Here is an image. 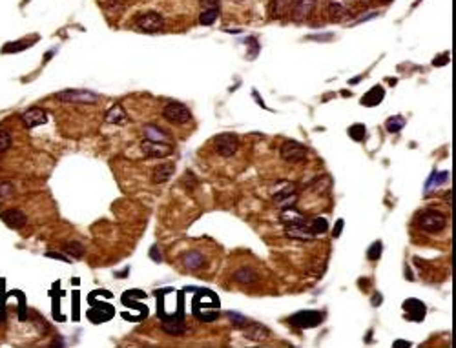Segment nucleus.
<instances>
[{
	"label": "nucleus",
	"instance_id": "nucleus-1",
	"mask_svg": "<svg viewBox=\"0 0 456 348\" xmlns=\"http://www.w3.org/2000/svg\"><path fill=\"white\" fill-rule=\"evenodd\" d=\"M416 224L420 230L427 231V234H440L445 228L447 221H445L443 213L436 212V210H425L416 217Z\"/></svg>",
	"mask_w": 456,
	"mask_h": 348
},
{
	"label": "nucleus",
	"instance_id": "nucleus-10",
	"mask_svg": "<svg viewBox=\"0 0 456 348\" xmlns=\"http://www.w3.org/2000/svg\"><path fill=\"white\" fill-rule=\"evenodd\" d=\"M141 150L146 157H152V159H163V157L172 155L174 148L166 142H155V140H144L141 144Z\"/></svg>",
	"mask_w": 456,
	"mask_h": 348
},
{
	"label": "nucleus",
	"instance_id": "nucleus-21",
	"mask_svg": "<svg viewBox=\"0 0 456 348\" xmlns=\"http://www.w3.org/2000/svg\"><path fill=\"white\" fill-rule=\"evenodd\" d=\"M182 265L186 266L188 270H197L204 265V255L201 252H188L182 255Z\"/></svg>",
	"mask_w": 456,
	"mask_h": 348
},
{
	"label": "nucleus",
	"instance_id": "nucleus-22",
	"mask_svg": "<svg viewBox=\"0 0 456 348\" xmlns=\"http://www.w3.org/2000/svg\"><path fill=\"white\" fill-rule=\"evenodd\" d=\"M126 121H128V117H126V113H124L122 106L115 104L106 111V122H110V124H126Z\"/></svg>",
	"mask_w": 456,
	"mask_h": 348
},
{
	"label": "nucleus",
	"instance_id": "nucleus-23",
	"mask_svg": "<svg viewBox=\"0 0 456 348\" xmlns=\"http://www.w3.org/2000/svg\"><path fill=\"white\" fill-rule=\"evenodd\" d=\"M307 228H309L310 234L316 237V235H321L329 230V222H327L325 217H314L312 221L307 222Z\"/></svg>",
	"mask_w": 456,
	"mask_h": 348
},
{
	"label": "nucleus",
	"instance_id": "nucleus-39",
	"mask_svg": "<svg viewBox=\"0 0 456 348\" xmlns=\"http://www.w3.org/2000/svg\"><path fill=\"white\" fill-rule=\"evenodd\" d=\"M150 257H152L155 263H161L163 261V255L159 253V248H157V246H152V250H150Z\"/></svg>",
	"mask_w": 456,
	"mask_h": 348
},
{
	"label": "nucleus",
	"instance_id": "nucleus-34",
	"mask_svg": "<svg viewBox=\"0 0 456 348\" xmlns=\"http://www.w3.org/2000/svg\"><path fill=\"white\" fill-rule=\"evenodd\" d=\"M228 317L232 319V323H234V325H235V327H237V328H243L245 325H247V323H248L247 319L243 317V315H239V313H234V312H228Z\"/></svg>",
	"mask_w": 456,
	"mask_h": 348
},
{
	"label": "nucleus",
	"instance_id": "nucleus-11",
	"mask_svg": "<svg viewBox=\"0 0 456 348\" xmlns=\"http://www.w3.org/2000/svg\"><path fill=\"white\" fill-rule=\"evenodd\" d=\"M314 6H316V0H290V11L288 13L292 15L294 20H305L312 15Z\"/></svg>",
	"mask_w": 456,
	"mask_h": 348
},
{
	"label": "nucleus",
	"instance_id": "nucleus-40",
	"mask_svg": "<svg viewBox=\"0 0 456 348\" xmlns=\"http://www.w3.org/2000/svg\"><path fill=\"white\" fill-rule=\"evenodd\" d=\"M201 6L204 9L208 8H219V0H201Z\"/></svg>",
	"mask_w": 456,
	"mask_h": 348
},
{
	"label": "nucleus",
	"instance_id": "nucleus-35",
	"mask_svg": "<svg viewBox=\"0 0 456 348\" xmlns=\"http://www.w3.org/2000/svg\"><path fill=\"white\" fill-rule=\"evenodd\" d=\"M11 192H13V186H11L9 183L0 184V199H8V197H11Z\"/></svg>",
	"mask_w": 456,
	"mask_h": 348
},
{
	"label": "nucleus",
	"instance_id": "nucleus-14",
	"mask_svg": "<svg viewBox=\"0 0 456 348\" xmlns=\"http://www.w3.org/2000/svg\"><path fill=\"white\" fill-rule=\"evenodd\" d=\"M0 219L8 224L9 228H15V230H18V228H22L24 224H26V213L22 212V210L18 208H11V210H6V212L0 213Z\"/></svg>",
	"mask_w": 456,
	"mask_h": 348
},
{
	"label": "nucleus",
	"instance_id": "nucleus-41",
	"mask_svg": "<svg viewBox=\"0 0 456 348\" xmlns=\"http://www.w3.org/2000/svg\"><path fill=\"white\" fill-rule=\"evenodd\" d=\"M394 346H411V343H407V341H396Z\"/></svg>",
	"mask_w": 456,
	"mask_h": 348
},
{
	"label": "nucleus",
	"instance_id": "nucleus-18",
	"mask_svg": "<svg viewBox=\"0 0 456 348\" xmlns=\"http://www.w3.org/2000/svg\"><path fill=\"white\" fill-rule=\"evenodd\" d=\"M287 235L290 239H301V241H312L314 235L310 234V230L307 228V222L303 224H292L287 226Z\"/></svg>",
	"mask_w": 456,
	"mask_h": 348
},
{
	"label": "nucleus",
	"instance_id": "nucleus-43",
	"mask_svg": "<svg viewBox=\"0 0 456 348\" xmlns=\"http://www.w3.org/2000/svg\"><path fill=\"white\" fill-rule=\"evenodd\" d=\"M382 4H391V0H380Z\"/></svg>",
	"mask_w": 456,
	"mask_h": 348
},
{
	"label": "nucleus",
	"instance_id": "nucleus-25",
	"mask_svg": "<svg viewBox=\"0 0 456 348\" xmlns=\"http://www.w3.org/2000/svg\"><path fill=\"white\" fill-rule=\"evenodd\" d=\"M144 135H146L148 140H155V142H165L166 140V133L161 130V128L153 126V124H148L144 128Z\"/></svg>",
	"mask_w": 456,
	"mask_h": 348
},
{
	"label": "nucleus",
	"instance_id": "nucleus-38",
	"mask_svg": "<svg viewBox=\"0 0 456 348\" xmlns=\"http://www.w3.org/2000/svg\"><path fill=\"white\" fill-rule=\"evenodd\" d=\"M46 257H53V259H59V261H64V263H70V257H66L64 253L61 252H48Z\"/></svg>",
	"mask_w": 456,
	"mask_h": 348
},
{
	"label": "nucleus",
	"instance_id": "nucleus-30",
	"mask_svg": "<svg viewBox=\"0 0 456 348\" xmlns=\"http://www.w3.org/2000/svg\"><path fill=\"white\" fill-rule=\"evenodd\" d=\"M382 252H383V243L382 241H374L369 246V250H367V259L369 261H378L380 257H382Z\"/></svg>",
	"mask_w": 456,
	"mask_h": 348
},
{
	"label": "nucleus",
	"instance_id": "nucleus-28",
	"mask_svg": "<svg viewBox=\"0 0 456 348\" xmlns=\"http://www.w3.org/2000/svg\"><path fill=\"white\" fill-rule=\"evenodd\" d=\"M404 126H405V119L401 117V115H394V117L387 119V122H385V130L389 131V133H398Z\"/></svg>",
	"mask_w": 456,
	"mask_h": 348
},
{
	"label": "nucleus",
	"instance_id": "nucleus-7",
	"mask_svg": "<svg viewBox=\"0 0 456 348\" xmlns=\"http://www.w3.org/2000/svg\"><path fill=\"white\" fill-rule=\"evenodd\" d=\"M135 26L139 27L141 31H146V33H157V31L163 30L165 20H163V17L159 13L148 11V13H143L135 18Z\"/></svg>",
	"mask_w": 456,
	"mask_h": 348
},
{
	"label": "nucleus",
	"instance_id": "nucleus-6",
	"mask_svg": "<svg viewBox=\"0 0 456 348\" xmlns=\"http://www.w3.org/2000/svg\"><path fill=\"white\" fill-rule=\"evenodd\" d=\"M218 308H219V299L216 297V294H212V296H210L208 303H206V301L203 303V299H201L199 294L194 297V315H196L199 321L210 323V317H208V313H206V312L210 310V312L219 313Z\"/></svg>",
	"mask_w": 456,
	"mask_h": 348
},
{
	"label": "nucleus",
	"instance_id": "nucleus-19",
	"mask_svg": "<svg viewBox=\"0 0 456 348\" xmlns=\"http://www.w3.org/2000/svg\"><path fill=\"white\" fill-rule=\"evenodd\" d=\"M270 17L283 18L290 11V0H270Z\"/></svg>",
	"mask_w": 456,
	"mask_h": 348
},
{
	"label": "nucleus",
	"instance_id": "nucleus-2",
	"mask_svg": "<svg viewBox=\"0 0 456 348\" xmlns=\"http://www.w3.org/2000/svg\"><path fill=\"white\" fill-rule=\"evenodd\" d=\"M323 312H317V310H301V312H296L294 315H290V325L296 328H301V330H307V328H316L319 323L323 321Z\"/></svg>",
	"mask_w": 456,
	"mask_h": 348
},
{
	"label": "nucleus",
	"instance_id": "nucleus-8",
	"mask_svg": "<svg viewBox=\"0 0 456 348\" xmlns=\"http://www.w3.org/2000/svg\"><path fill=\"white\" fill-rule=\"evenodd\" d=\"M57 99L62 102H73V104H84V102H95L99 97L88 90H64L57 95Z\"/></svg>",
	"mask_w": 456,
	"mask_h": 348
},
{
	"label": "nucleus",
	"instance_id": "nucleus-29",
	"mask_svg": "<svg viewBox=\"0 0 456 348\" xmlns=\"http://www.w3.org/2000/svg\"><path fill=\"white\" fill-rule=\"evenodd\" d=\"M348 137H351L352 140H356V142H361V140H365V137H367V128H365V124H352L351 128H348Z\"/></svg>",
	"mask_w": 456,
	"mask_h": 348
},
{
	"label": "nucleus",
	"instance_id": "nucleus-33",
	"mask_svg": "<svg viewBox=\"0 0 456 348\" xmlns=\"http://www.w3.org/2000/svg\"><path fill=\"white\" fill-rule=\"evenodd\" d=\"M447 171H440V173H433V177L429 179V183H427V188L429 186H440V184H443L445 181H447Z\"/></svg>",
	"mask_w": 456,
	"mask_h": 348
},
{
	"label": "nucleus",
	"instance_id": "nucleus-3",
	"mask_svg": "<svg viewBox=\"0 0 456 348\" xmlns=\"http://www.w3.org/2000/svg\"><path fill=\"white\" fill-rule=\"evenodd\" d=\"M213 144V150L216 153L221 157H232L239 148V139L234 135V133H219V135L213 137L212 140Z\"/></svg>",
	"mask_w": 456,
	"mask_h": 348
},
{
	"label": "nucleus",
	"instance_id": "nucleus-24",
	"mask_svg": "<svg viewBox=\"0 0 456 348\" xmlns=\"http://www.w3.org/2000/svg\"><path fill=\"white\" fill-rule=\"evenodd\" d=\"M234 281L237 283H243V284H252L257 281V274L250 268H241L234 274Z\"/></svg>",
	"mask_w": 456,
	"mask_h": 348
},
{
	"label": "nucleus",
	"instance_id": "nucleus-4",
	"mask_svg": "<svg viewBox=\"0 0 456 348\" xmlns=\"http://www.w3.org/2000/svg\"><path fill=\"white\" fill-rule=\"evenodd\" d=\"M163 117L172 124H186L192 121L190 109L181 102H168L163 109Z\"/></svg>",
	"mask_w": 456,
	"mask_h": 348
},
{
	"label": "nucleus",
	"instance_id": "nucleus-36",
	"mask_svg": "<svg viewBox=\"0 0 456 348\" xmlns=\"http://www.w3.org/2000/svg\"><path fill=\"white\" fill-rule=\"evenodd\" d=\"M343 226H345V221H343V219H338L334 230H332V237H336V239H338L339 235H341V231H343Z\"/></svg>",
	"mask_w": 456,
	"mask_h": 348
},
{
	"label": "nucleus",
	"instance_id": "nucleus-42",
	"mask_svg": "<svg viewBox=\"0 0 456 348\" xmlns=\"http://www.w3.org/2000/svg\"><path fill=\"white\" fill-rule=\"evenodd\" d=\"M382 301H383V297H382V296H376V297H374V299H372V303H374V305H378V303H382Z\"/></svg>",
	"mask_w": 456,
	"mask_h": 348
},
{
	"label": "nucleus",
	"instance_id": "nucleus-13",
	"mask_svg": "<svg viewBox=\"0 0 456 348\" xmlns=\"http://www.w3.org/2000/svg\"><path fill=\"white\" fill-rule=\"evenodd\" d=\"M22 122L26 124V128H37L42 126L48 122V113L40 108H30L28 111L22 113Z\"/></svg>",
	"mask_w": 456,
	"mask_h": 348
},
{
	"label": "nucleus",
	"instance_id": "nucleus-12",
	"mask_svg": "<svg viewBox=\"0 0 456 348\" xmlns=\"http://www.w3.org/2000/svg\"><path fill=\"white\" fill-rule=\"evenodd\" d=\"M404 312H405V317H407L409 321L418 323L425 317L427 308L420 299H407V301H404Z\"/></svg>",
	"mask_w": 456,
	"mask_h": 348
},
{
	"label": "nucleus",
	"instance_id": "nucleus-37",
	"mask_svg": "<svg viewBox=\"0 0 456 348\" xmlns=\"http://www.w3.org/2000/svg\"><path fill=\"white\" fill-rule=\"evenodd\" d=\"M445 64H449V53H443V55L436 57L435 62H433V66H445Z\"/></svg>",
	"mask_w": 456,
	"mask_h": 348
},
{
	"label": "nucleus",
	"instance_id": "nucleus-5",
	"mask_svg": "<svg viewBox=\"0 0 456 348\" xmlns=\"http://www.w3.org/2000/svg\"><path fill=\"white\" fill-rule=\"evenodd\" d=\"M279 155L283 161L294 164V162H301L307 159V148L298 140H285L279 148Z\"/></svg>",
	"mask_w": 456,
	"mask_h": 348
},
{
	"label": "nucleus",
	"instance_id": "nucleus-27",
	"mask_svg": "<svg viewBox=\"0 0 456 348\" xmlns=\"http://www.w3.org/2000/svg\"><path fill=\"white\" fill-rule=\"evenodd\" d=\"M219 17V8H208L199 15V22L203 26H212Z\"/></svg>",
	"mask_w": 456,
	"mask_h": 348
},
{
	"label": "nucleus",
	"instance_id": "nucleus-16",
	"mask_svg": "<svg viewBox=\"0 0 456 348\" xmlns=\"http://www.w3.org/2000/svg\"><path fill=\"white\" fill-rule=\"evenodd\" d=\"M243 330H245V335L252 341H265L270 335L269 328L263 327L261 323H250V325L247 323V325L243 327Z\"/></svg>",
	"mask_w": 456,
	"mask_h": 348
},
{
	"label": "nucleus",
	"instance_id": "nucleus-15",
	"mask_svg": "<svg viewBox=\"0 0 456 348\" xmlns=\"http://www.w3.org/2000/svg\"><path fill=\"white\" fill-rule=\"evenodd\" d=\"M383 99H385V88L380 86V84H376V86H372L369 92H367L363 97H361L360 102H361V106H367V108H374V106H378Z\"/></svg>",
	"mask_w": 456,
	"mask_h": 348
},
{
	"label": "nucleus",
	"instance_id": "nucleus-32",
	"mask_svg": "<svg viewBox=\"0 0 456 348\" xmlns=\"http://www.w3.org/2000/svg\"><path fill=\"white\" fill-rule=\"evenodd\" d=\"M9 146H11V135L8 130L0 128V152H6Z\"/></svg>",
	"mask_w": 456,
	"mask_h": 348
},
{
	"label": "nucleus",
	"instance_id": "nucleus-26",
	"mask_svg": "<svg viewBox=\"0 0 456 348\" xmlns=\"http://www.w3.org/2000/svg\"><path fill=\"white\" fill-rule=\"evenodd\" d=\"M62 250H64V252L68 253L70 257H73V259H78V257L84 255V246L81 243H77V241H70V243H66L64 246H62Z\"/></svg>",
	"mask_w": 456,
	"mask_h": 348
},
{
	"label": "nucleus",
	"instance_id": "nucleus-9",
	"mask_svg": "<svg viewBox=\"0 0 456 348\" xmlns=\"http://www.w3.org/2000/svg\"><path fill=\"white\" fill-rule=\"evenodd\" d=\"M90 299V297H88ZM90 303L93 305V308L88 310V319H90L91 323H95V325H99V323H106L110 321V319L115 315V308H113L112 305H97L95 299H90Z\"/></svg>",
	"mask_w": 456,
	"mask_h": 348
},
{
	"label": "nucleus",
	"instance_id": "nucleus-17",
	"mask_svg": "<svg viewBox=\"0 0 456 348\" xmlns=\"http://www.w3.org/2000/svg\"><path fill=\"white\" fill-rule=\"evenodd\" d=\"M174 171H175V164H172V162H161L159 166H155V170L152 173V181L157 184L166 183L174 175Z\"/></svg>",
	"mask_w": 456,
	"mask_h": 348
},
{
	"label": "nucleus",
	"instance_id": "nucleus-20",
	"mask_svg": "<svg viewBox=\"0 0 456 348\" xmlns=\"http://www.w3.org/2000/svg\"><path fill=\"white\" fill-rule=\"evenodd\" d=\"M329 17H330V20L341 22V20H345L347 17H351V9H348L347 6L339 4V2H330L329 4Z\"/></svg>",
	"mask_w": 456,
	"mask_h": 348
},
{
	"label": "nucleus",
	"instance_id": "nucleus-31",
	"mask_svg": "<svg viewBox=\"0 0 456 348\" xmlns=\"http://www.w3.org/2000/svg\"><path fill=\"white\" fill-rule=\"evenodd\" d=\"M30 46L28 40H18V42H9L6 44V48L2 49V53H13V51H22V49H26Z\"/></svg>",
	"mask_w": 456,
	"mask_h": 348
}]
</instances>
